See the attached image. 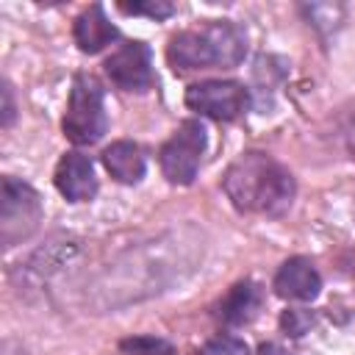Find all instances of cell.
<instances>
[{
	"instance_id": "cell-1",
	"label": "cell",
	"mask_w": 355,
	"mask_h": 355,
	"mask_svg": "<svg viewBox=\"0 0 355 355\" xmlns=\"http://www.w3.org/2000/svg\"><path fill=\"white\" fill-rule=\"evenodd\" d=\"M222 186L227 200L239 211L266 214V216H280L283 211H288L297 191L291 172L280 161L258 150L241 153L227 166Z\"/></svg>"
},
{
	"instance_id": "cell-2",
	"label": "cell",
	"mask_w": 355,
	"mask_h": 355,
	"mask_svg": "<svg viewBox=\"0 0 355 355\" xmlns=\"http://www.w3.org/2000/svg\"><path fill=\"white\" fill-rule=\"evenodd\" d=\"M247 55V33L230 19H211L202 28L180 31L166 44V61L175 72L233 69Z\"/></svg>"
},
{
	"instance_id": "cell-3",
	"label": "cell",
	"mask_w": 355,
	"mask_h": 355,
	"mask_svg": "<svg viewBox=\"0 0 355 355\" xmlns=\"http://www.w3.org/2000/svg\"><path fill=\"white\" fill-rule=\"evenodd\" d=\"M61 128H64V136L78 147H86V144H94L103 139V133L108 128L105 92H103V83L92 72H78L72 78Z\"/></svg>"
},
{
	"instance_id": "cell-4",
	"label": "cell",
	"mask_w": 355,
	"mask_h": 355,
	"mask_svg": "<svg viewBox=\"0 0 355 355\" xmlns=\"http://www.w3.org/2000/svg\"><path fill=\"white\" fill-rule=\"evenodd\" d=\"M42 216L44 211H42V197L36 194V189L28 186L25 180L6 175L0 183V241L3 247H14L31 239L39 230Z\"/></svg>"
},
{
	"instance_id": "cell-5",
	"label": "cell",
	"mask_w": 355,
	"mask_h": 355,
	"mask_svg": "<svg viewBox=\"0 0 355 355\" xmlns=\"http://www.w3.org/2000/svg\"><path fill=\"white\" fill-rule=\"evenodd\" d=\"M205 153V128L200 119H186L178 125V130L164 141L158 161L161 172L175 186H189L197 178L200 158Z\"/></svg>"
},
{
	"instance_id": "cell-6",
	"label": "cell",
	"mask_w": 355,
	"mask_h": 355,
	"mask_svg": "<svg viewBox=\"0 0 355 355\" xmlns=\"http://www.w3.org/2000/svg\"><path fill=\"white\" fill-rule=\"evenodd\" d=\"M186 105L216 122H230L247 111L250 92L239 80H200L186 89Z\"/></svg>"
},
{
	"instance_id": "cell-7",
	"label": "cell",
	"mask_w": 355,
	"mask_h": 355,
	"mask_svg": "<svg viewBox=\"0 0 355 355\" xmlns=\"http://www.w3.org/2000/svg\"><path fill=\"white\" fill-rule=\"evenodd\" d=\"M105 75L125 92H147L153 86V53L144 42H128L105 58Z\"/></svg>"
},
{
	"instance_id": "cell-8",
	"label": "cell",
	"mask_w": 355,
	"mask_h": 355,
	"mask_svg": "<svg viewBox=\"0 0 355 355\" xmlns=\"http://www.w3.org/2000/svg\"><path fill=\"white\" fill-rule=\"evenodd\" d=\"M53 183H55V189H58V194L64 200H69V202H89L97 194V178H94L92 158L78 153V150L64 153L58 166H55Z\"/></svg>"
},
{
	"instance_id": "cell-9",
	"label": "cell",
	"mask_w": 355,
	"mask_h": 355,
	"mask_svg": "<svg viewBox=\"0 0 355 355\" xmlns=\"http://www.w3.org/2000/svg\"><path fill=\"white\" fill-rule=\"evenodd\" d=\"M322 291V277L308 258H288L275 275V294L283 300L311 302Z\"/></svg>"
},
{
	"instance_id": "cell-10",
	"label": "cell",
	"mask_w": 355,
	"mask_h": 355,
	"mask_svg": "<svg viewBox=\"0 0 355 355\" xmlns=\"http://www.w3.org/2000/svg\"><path fill=\"white\" fill-rule=\"evenodd\" d=\"M261 305H263V288L255 280H241L216 305V319L227 327H244L258 316Z\"/></svg>"
},
{
	"instance_id": "cell-11",
	"label": "cell",
	"mask_w": 355,
	"mask_h": 355,
	"mask_svg": "<svg viewBox=\"0 0 355 355\" xmlns=\"http://www.w3.org/2000/svg\"><path fill=\"white\" fill-rule=\"evenodd\" d=\"M72 36H75V44H78L80 53L94 55V53H100L103 47H108V44L119 36V31H116V25L105 17L103 6L94 3V6L83 8V11L75 17Z\"/></svg>"
},
{
	"instance_id": "cell-12",
	"label": "cell",
	"mask_w": 355,
	"mask_h": 355,
	"mask_svg": "<svg viewBox=\"0 0 355 355\" xmlns=\"http://www.w3.org/2000/svg\"><path fill=\"white\" fill-rule=\"evenodd\" d=\"M103 166L108 169V175L119 183H139L144 178V155L139 150V144L122 139L114 141L103 150Z\"/></svg>"
},
{
	"instance_id": "cell-13",
	"label": "cell",
	"mask_w": 355,
	"mask_h": 355,
	"mask_svg": "<svg viewBox=\"0 0 355 355\" xmlns=\"http://www.w3.org/2000/svg\"><path fill=\"white\" fill-rule=\"evenodd\" d=\"M122 355H175V347L158 336H130L119 341Z\"/></svg>"
},
{
	"instance_id": "cell-14",
	"label": "cell",
	"mask_w": 355,
	"mask_h": 355,
	"mask_svg": "<svg viewBox=\"0 0 355 355\" xmlns=\"http://www.w3.org/2000/svg\"><path fill=\"white\" fill-rule=\"evenodd\" d=\"M122 14L133 17H150V19H166L175 14V6L166 0H141V3H119Z\"/></svg>"
},
{
	"instance_id": "cell-15",
	"label": "cell",
	"mask_w": 355,
	"mask_h": 355,
	"mask_svg": "<svg viewBox=\"0 0 355 355\" xmlns=\"http://www.w3.org/2000/svg\"><path fill=\"white\" fill-rule=\"evenodd\" d=\"M280 327H283L288 336L300 338V336H305V333L313 327V311H308V308H288V311H283V316H280Z\"/></svg>"
},
{
	"instance_id": "cell-16",
	"label": "cell",
	"mask_w": 355,
	"mask_h": 355,
	"mask_svg": "<svg viewBox=\"0 0 355 355\" xmlns=\"http://www.w3.org/2000/svg\"><path fill=\"white\" fill-rule=\"evenodd\" d=\"M200 355H250V349L236 336H214L211 341H205Z\"/></svg>"
},
{
	"instance_id": "cell-17",
	"label": "cell",
	"mask_w": 355,
	"mask_h": 355,
	"mask_svg": "<svg viewBox=\"0 0 355 355\" xmlns=\"http://www.w3.org/2000/svg\"><path fill=\"white\" fill-rule=\"evenodd\" d=\"M0 94H3V116H0V122H3V128H11V122H14V114H17V105H14V92H11L8 80H3V89H0Z\"/></svg>"
},
{
	"instance_id": "cell-18",
	"label": "cell",
	"mask_w": 355,
	"mask_h": 355,
	"mask_svg": "<svg viewBox=\"0 0 355 355\" xmlns=\"http://www.w3.org/2000/svg\"><path fill=\"white\" fill-rule=\"evenodd\" d=\"M258 355H294V352H288L286 347H280V344H275V341H263V344L258 347Z\"/></svg>"
},
{
	"instance_id": "cell-19",
	"label": "cell",
	"mask_w": 355,
	"mask_h": 355,
	"mask_svg": "<svg viewBox=\"0 0 355 355\" xmlns=\"http://www.w3.org/2000/svg\"><path fill=\"white\" fill-rule=\"evenodd\" d=\"M347 144H349V153H352V158H355V119H352L349 128H347Z\"/></svg>"
}]
</instances>
